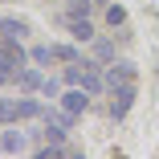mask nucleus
Returning <instances> with one entry per match:
<instances>
[{"label": "nucleus", "mask_w": 159, "mask_h": 159, "mask_svg": "<svg viewBox=\"0 0 159 159\" xmlns=\"http://www.w3.org/2000/svg\"><path fill=\"white\" fill-rule=\"evenodd\" d=\"M20 66H29V53L20 49V41H4L0 37V86H8Z\"/></svg>", "instance_id": "1"}, {"label": "nucleus", "mask_w": 159, "mask_h": 159, "mask_svg": "<svg viewBox=\"0 0 159 159\" xmlns=\"http://www.w3.org/2000/svg\"><path fill=\"white\" fill-rule=\"evenodd\" d=\"M106 94H110V118H114V122H122L126 114H131L135 98H139V86H135V82H122V86H110Z\"/></svg>", "instance_id": "2"}, {"label": "nucleus", "mask_w": 159, "mask_h": 159, "mask_svg": "<svg viewBox=\"0 0 159 159\" xmlns=\"http://www.w3.org/2000/svg\"><path fill=\"white\" fill-rule=\"evenodd\" d=\"M57 102H61V110H70V114H86L94 106V94L82 90V86H66V94H61Z\"/></svg>", "instance_id": "3"}, {"label": "nucleus", "mask_w": 159, "mask_h": 159, "mask_svg": "<svg viewBox=\"0 0 159 159\" xmlns=\"http://www.w3.org/2000/svg\"><path fill=\"white\" fill-rule=\"evenodd\" d=\"M12 86L16 90H25V94H41V86H45V74H41V66H20L16 74H12Z\"/></svg>", "instance_id": "4"}, {"label": "nucleus", "mask_w": 159, "mask_h": 159, "mask_svg": "<svg viewBox=\"0 0 159 159\" xmlns=\"http://www.w3.org/2000/svg\"><path fill=\"white\" fill-rule=\"evenodd\" d=\"M122 82H139V70H135V61L114 57L110 66H106V90H110V86H122Z\"/></svg>", "instance_id": "5"}, {"label": "nucleus", "mask_w": 159, "mask_h": 159, "mask_svg": "<svg viewBox=\"0 0 159 159\" xmlns=\"http://www.w3.org/2000/svg\"><path fill=\"white\" fill-rule=\"evenodd\" d=\"M61 25L70 29V37H74V41H94V37H98L90 16H61Z\"/></svg>", "instance_id": "6"}, {"label": "nucleus", "mask_w": 159, "mask_h": 159, "mask_svg": "<svg viewBox=\"0 0 159 159\" xmlns=\"http://www.w3.org/2000/svg\"><path fill=\"white\" fill-rule=\"evenodd\" d=\"M0 151H4V155H20V151H29V139L16 131V122H8V131H0Z\"/></svg>", "instance_id": "7"}, {"label": "nucleus", "mask_w": 159, "mask_h": 159, "mask_svg": "<svg viewBox=\"0 0 159 159\" xmlns=\"http://www.w3.org/2000/svg\"><path fill=\"white\" fill-rule=\"evenodd\" d=\"M33 155L37 159H70V155H82V147H74V143H41Z\"/></svg>", "instance_id": "8"}, {"label": "nucleus", "mask_w": 159, "mask_h": 159, "mask_svg": "<svg viewBox=\"0 0 159 159\" xmlns=\"http://www.w3.org/2000/svg\"><path fill=\"white\" fill-rule=\"evenodd\" d=\"M0 37H4V41H25V37H29V20H20V16H0Z\"/></svg>", "instance_id": "9"}, {"label": "nucleus", "mask_w": 159, "mask_h": 159, "mask_svg": "<svg viewBox=\"0 0 159 159\" xmlns=\"http://www.w3.org/2000/svg\"><path fill=\"white\" fill-rule=\"evenodd\" d=\"M41 114H45V102H41V98H33V94L16 98V118H20V122H33V118H41Z\"/></svg>", "instance_id": "10"}, {"label": "nucleus", "mask_w": 159, "mask_h": 159, "mask_svg": "<svg viewBox=\"0 0 159 159\" xmlns=\"http://www.w3.org/2000/svg\"><path fill=\"white\" fill-rule=\"evenodd\" d=\"M102 20H106V29H126V8L122 4H106V12H102Z\"/></svg>", "instance_id": "11"}, {"label": "nucleus", "mask_w": 159, "mask_h": 159, "mask_svg": "<svg viewBox=\"0 0 159 159\" xmlns=\"http://www.w3.org/2000/svg\"><path fill=\"white\" fill-rule=\"evenodd\" d=\"M94 4H98V0H66V12L61 16H90Z\"/></svg>", "instance_id": "12"}, {"label": "nucleus", "mask_w": 159, "mask_h": 159, "mask_svg": "<svg viewBox=\"0 0 159 159\" xmlns=\"http://www.w3.org/2000/svg\"><path fill=\"white\" fill-rule=\"evenodd\" d=\"M29 61H33V66H53V45H33V49H29Z\"/></svg>", "instance_id": "13"}, {"label": "nucleus", "mask_w": 159, "mask_h": 159, "mask_svg": "<svg viewBox=\"0 0 159 159\" xmlns=\"http://www.w3.org/2000/svg\"><path fill=\"white\" fill-rule=\"evenodd\" d=\"M94 57H98L102 66H110V61H114V41H106V37H94Z\"/></svg>", "instance_id": "14"}, {"label": "nucleus", "mask_w": 159, "mask_h": 159, "mask_svg": "<svg viewBox=\"0 0 159 159\" xmlns=\"http://www.w3.org/2000/svg\"><path fill=\"white\" fill-rule=\"evenodd\" d=\"M53 57L61 61V66H70V61H82V49L78 45H53Z\"/></svg>", "instance_id": "15"}, {"label": "nucleus", "mask_w": 159, "mask_h": 159, "mask_svg": "<svg viewBox=\"0 0 159 159\" xmlns=\"http://www.w3.org/2000/svg\"><path fill=\"white\" fill-rule=\"evenodd\" d=\"M0 122H4V126L8 122H20L16 118V98H0Z\"/></svg>", "instance_id": "16"}, {"label": "nucleus", "mask_w": 159, "mask_h": 159, "mask_svg": "<svg viewBox=\"0 0 159 159\" xmlns=\"http://www.w3.org/2000/svg\"><path fill=\"white\" fill-rule=\"evenodd\" d=\"M61 86H66V82H57V78H45L41 94H45V98H61Z\"/></svg>", "instance_id": "17"}, {"label": "nucleus", "mask_w": 159, "mask_h": 159, "mask_svg": "<svg viewBox=\"0 0 159 159\" xmlns=\"http://www.w3.org/2000/svg\"><path fill=\"white\" fill-rule=\"evenodd\" d=\"M98 4H102V8H106V4H110V0H98Z\"/></svg>", "instance_id": "18"}]
</instances>
